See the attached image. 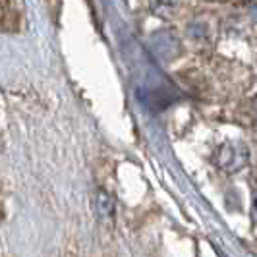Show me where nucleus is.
Returning <instances> with one entry per match:
<instances>
[{"label":"nucleus","instance_id":"1","mask_svg":"<svg viewBox=\"0 0 257 257\" xmlns=\"http://www.w3.org/2000/svg\"><path fill=\"white\" fill-rule=\"evenodd\" d=\"M20 14L12 0H0V31H18Z\"/></svg>","mask_w":257,"mask_h":257},{"label":"nucleus","instance_id":"2","mask_svg":"<svg viewBox=\"0 0 257 257\" xmlns=\"http://www.w3.org/2000/svg\"><path fill=\"white\" fill-rule=\"evenodd\" d=\"M95 205H97V213L101 215V219L112 220V217H114V199H112L110 193L99 190L97 197H95Z\"/></svg>","mask_w":257,"mask_h":257}]
</instances>
